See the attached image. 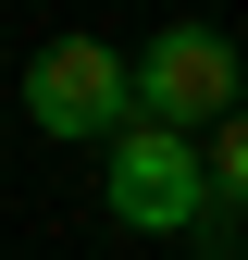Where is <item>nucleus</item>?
<instances>
[{
	"label": "nucleus",
	"instance_id": "obj_1",
	"mask_svg": "<svg viewBox=\"0 0 248 260\" xmlns=\"http://www.w3.org/2000/svg\"><path fill=\"white\" fill-rule=\"evenodd\" d=\"M124 112L137 124H224L236 112V38L224 25H174V38H149V62L124 75Z\"/></svg>",
	"mask_w": 248,
	"mask_h": 260
},
{
	"label": "nucleus",
	"instance_id": "obj_2",
	"mask_svg": "<svg viewBox=\"0 0 248 260\" xmlns=\"http://www.w3.org/2000/svg\"><path fill=\"white\" fill-rule=\"evenodd\" d=\"M112 211L137 223V236H186L199 223V149L174 137V124H112Z\"/></svg>",
	"mask_w": 248,
	"mask_h": 260
},
{
	"label": "nucleus",
	"instance_id": "obj_3",
	"mask_svg": "<svg viewBox=\"0 0 248 260\" xmlns=\"http://www.w3.org/2000/svg\"><path fill=\"white\" fill-rule=\"evenodd\" d=\"M25 112H38V137H112L124 124V62L100 38H50L38 75H25Z\"/></svg>",
	"mask_w": 248,
	"mask_h": 260
}]
</instances>
